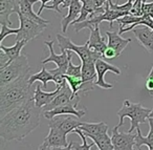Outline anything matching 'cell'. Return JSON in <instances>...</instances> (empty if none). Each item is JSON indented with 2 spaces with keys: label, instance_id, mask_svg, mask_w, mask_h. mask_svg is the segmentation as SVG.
Here are the masks:
<instances>
[{
  "label": "cell",
  "instance_id": "cell-1",
  "mask_svg": "<svg viewBox=\"0 0 153 150\" xmlns=\"http://www.w3.org/2000/svg\"><path fill=\"white\" fill-rule=\"evenodd\" d=\"M42 109L34 99L7 112L0 120V137L5 141H22L40 124Z\"/></svg>",
  "mask_w": 153,
  "mask_h": 150
},
{
  "label": "cell",
  "instance_id": "cell-5",
  "mask_svg": "<svg viewBox=\"0 0 153 150\" xmlns=\"http://www.w3.org/2000/svg\"><path fill=\"white\" fill-rule=\"evenodd\" d=\"M57 40H58V46L63 51H71L72 53H76L81 59V62H97L99 59L103 58V55L97 53L89 49L88 42H86L83 45H76L68 37H65L63 35L57 34Z\"/></svg>",
  "mask_w": 153,
  "mask_h": 150
},
{
  "label": "cell",
  "instance_id": "cell-36",
  "mask_svg": "<svg viewBox=\"0 0 153 150\" xmlns=\"http://www.w3.org/2000/svg\"><path fill=\"white\" fill-rule=\"evenodd\" d=\"M142 15H150L153 16V2L148 3L145 1L143 3V7H142Z\"/></svg>",
  "mask_w": 153,
  "mask_h": 150
},
{
  "label": "cell",
  "instance_id": "cell-39",
  "mask_svg": "<svg viewBox=\"0 0 153 150\" xmlns=\"http://www.w3.org/2000/svg\"><path fill=\"white\" fill-rule=\"evenodd\" d=\"M72 145H74V142H69V144H68V146H66V147L48 148V150H72Z\"/></svg>",
  "mask_w": 153,
  "mask_h": 150
},
{
  "label": "cell",
  "instance_id": "cell-35",
  "mask_svg": "<svg viewBox=\"0 0 153 150\" xmlns=\"http://www.w3.org/2000/svg\"><path fill=\"white\" fill-rule=\"evenodd\" d=\"M119 57V54L117 53V51L113 49H111V47H107L106 51H104V54H103V58H105V59H109V60H112L114 59V58Z\"/></svg>",
  "mask_w": 153,
  "mask_h": 150
},
{
  "label": "cell",
  "instance_id": "cell-30",
  "mask_svg": "<svg viewBox=\"0 0 153 150\" xmlns=\"http://www.w3.org/2000/svg\"><path fill=\"white\" fill-rule=\"evenodd\" d=\"M66 75L67 76H76V77L82 76V63L79 64V65H74L72 63V57H70L67 70H66Z\"/></svg>",
  "mask_w": 153,
  "mask_h": 150
},
{
  "label": "cell",
  "instance_id": "cell-2",
  "mask_svg": "<svg viewBox=\"0 0 153 150\" xmlns=\"http://www.w3.org/2000/svg\"><path fill=\"white\" fill-rule=\"evenodd\" d=\"M30 75H27L0 87L1 118H3L11 110L27 102L28 100L34 99L35 90L33 88V85L30 84Z\"/></svg>",
  "mask_w": 153,
  "mask_h": 150
},
{
  "label": "cell",
  "instance_id": "cell-15",
  "mask_svg": "<svg viewBox=\"0 0 153 150\" xmlns=\"http://www.w3.org/2000/svg\"><path fill=\"white\" fill-rule=\"evenodd\" d=\"M61 89L62 87H56V89L53 91H44L41 88V85L38 84L36 89H35V95H34V101L36 103V105L40 108H43L44 106L48 105L59 95Z\"/></svg>",
  "mask_w": 153,
  "mask_h": 150
},
{
  "label": "cell",
  "instance_id": "cell-21",
  "mask_svg": "<svg viewBox=\"0 0 153 150\" xmlns=\"http://www.w3.org/2000/svg\"><path fill=\"white\" fill-rule=\"evenodd\" d=\"M149 133L147 137H144L142 134L140 127L136 128V137H135V146L137 147V149L142 148V146H147L148 148H153V119L149 118Z\"/></svg>",
  "mask_w": 153,
  "mask_h": 150
},
{
  "label": "cell",
  "instance_id": "cell-12",
  "mask_svg": "<svg viewBox=\"0 0 153 150\" xmlns=\"http://www.w3.org/2000/svg\"><path fill=\"white\" fill-rule=\"evenodd\" d=\"M43 114H44V116L47 120H51V119L55 118V116H62V114H72V116H76L79 119H81L86 114V109L85 108L78 109L76 104L69 103L63 106H59L57 108H53V109L48 110V111H43Z\"/></svg>",
  "mask_w": 153,
  "mask_h": 150
},
{
  "label": "cell",
  "instance_id": "cell-28",
  "mask_svg": "<svg viewBox=\"0 0 153 150\" xmlns=\"http://www.w3.org/2000/svg\"><path fill=\"white\" fill-rule=\"evenodd\" d=\"M144 19V15L143 16H135L132 15V14H129V15H126L124 17H121L117 20V22L120 24V31L124 30L127 26L131 25L133 23H137V22L142 21Z\"/></svg>",
  "mask_w": 153,
  "mask_h": 150
},
{
  "label": "cell",
  "instance_id": "cell-18",
  "mask_svg": "<svg viewBox=\"0 0 153 150\" xmlns=\"http://www.w3.org/2000/svg\"><path fill=\"white\" fill-rule=\"evenodd\" d=\"M87 42H88V45H89L90 49L101 54V55H103L104 51H106V49L108 47V44H107L106 40L101 36L100 26L94 28V30L90 31V36Z\"/></svg>",
  "mask_w": 153,
  "mask_h": 150
},
{
  "label": "cell",
  "instance_id": "cell-11",
  "mask_svg": "<svg viewBox=\"0 0 153 150\" xmlns=\"http://www.w3.org/2000/svg\"><path fill=\"white\" fill-rule=\"evenodd\" d=\"M79 102H80V96L79 97H74L70 87L68 86V84H66L62 87L60 93L53 99V101L51 102L48 105L44 106V107L42 108V110L43 111H48V110H51V109H53V108H57V107H59V106H63L69 103H74L78 106Z\"/></svg>",
  "mask_w": 153,
  "mask_h": 150
},
{
  "label": "cell",
  "instance_id": "cell-31",
  "mask_svg": "<svg viewBox=\"0 0 153 150\" xmlns=\"http://www.w3.org/2000/svg\"><path fill=\"white\" fill-rule=\"evenodd\" d=\"M20 28H12L7 26V24H1V33H0V42L2 43L5 37L10 35H17L19 33Z\"/></svg>",
  "mask_w": 153,
  "mask_h": 150
},
{
  "label": "cell",
  "instance_id": "cell-44",
  "mask_svg": "<svg viewBox=\"0 0 153 150\" xmlns=\"http://www.w3.org/2000/svg\"><path fill=\"white\" fill-rule=\"evenodd\" d=\"M151 17H152V18H153V16H151Z\"/></svg>",
  "mask_w": 153,
  "mask_h": 150
},
{
  "label": "cell",
  "instance_id": "cell-38",
  "mask_svg": "<svg viewBox=\"0 0 153 150\" xmlns=\"http://www.w3.org/2000/svg\"><path fill=\"white\" fill-rule=\"evenodd\" d=\"M38 1H41V7H40V9H39V11H38V15L40 16L41 15V13H42V11L45 9V7L47 5V2H49L51 0H32V3L33 4H35L36 2H38Z\"/></svg>",
  "mask_w": 153,
  "mask_h": 150
},
{
  "label": "cell",
  "instance_id": "cell-34",
  "mask_svg": "<svg viewBox=\"0 0 153 150\" xmlns=\"http://www.w3.org/2000/svg\"><path fill=\"white\" fill-rule=\"evenodd\" d=\"M64 1H65V0H53V3H51V5L47 4L46 7H45V9L53 10V11L57 12V13L62 14V11H61V9H60V7L63 5Z\"/></svg>",
  "mask_w": 153,
  "mask_h": 150
},
{
  "label": "cell",
  "instance_id": "cell-29",
  "mask_svg": "<svg viewBox=\"0 0 153 150\" xmlns=\"http://www.w3.org/2000/svg\"><path fill=\"white\" fill-rule=\"evenodd\" d=\"M74 133H76V134H79V137H81L82 140V144L81 145H72V150H90V148L92 147L94 145H96L94 143H90V144H87V141H86V135L84 134V132L81 130L80 128H76L74 130Z\"/></svg>",
  "mask_w": 153,
  "mask_h": 150
},
{
  "label": "cell",
  "instance_id": "cell-14",
  "mask_svg": "<svg viewBox=\"0 0 153 150\" xmlns=\"http://www.w3.org/2000/svg\"><path fill=\"white\" fill-rule=\"evenodd\" d=\"M133 34L137 39L138 43L148 51V53L153 54V28L143 25V28H134Z\"/></svg>",
  "mask_w": 153,
  "mask_h": 150
},
{
  "label": "cell",
  "instance_id": "cell-3",
  "mask_svg": "<svg viewBox=\"0 0 153 150\" xmlns=\"http://www.w3.org/2000/svg\"><path fill=\"white\" fill-rule=\"evenodd\" d=\"M151 108L143 107L140 103H132L129 100H124L122 108L117 112L120 118V122L117 125V128L120 129L124 125V119H130V128L128 132H133L134 129L138 128V125L144 124L149 120V116L151 113Z\"/></svg>",
  "mask_w": 153,
  "mask_h": 150
},
{
  "label": "cell",
  "instance_id": "cell-9",
  "mask_svg": "<svg viewBox=\"0 0 153 150\" xmlns=\"http://www.w3.org/2000/svg\"><path fill=\"white\" fill-rule=\"evenodd\" d=\"M135 137L134 132H120L117 127L112 129L111 141L113 144V150H135Z\"/></svg>",
  "mask_w": 153,
  "mask_h": 150
},
{
  "label": "cell",
  "instance_id": "cell-41",
  "mask_svg": "<svg viewBox=\"0 0 153 150\" xmlns=\"http://www.w3.org/2000/svg\"><path fill=\"white\" fill-rule=\"evenodd\" d=\"M38 150H48V146H47L45 143H42L40 146H39Z\"/></svg>",
  "mask_w": 153,
  "mask_h": 150
},
{
  "label": "cell",
  "instance_id": "cell-6",
  "mask_svg": "<svg viewBox=\"0 0 153 150\" xmlns=\"http://www.w3.org/2000/svg\"><path fill=\"white\" fill-rule=\"evenodd\" d=\"M17 15L19 17L20 21V31L17 34V36H16V41L25 40L28 42V41L37 38L39 35L42 34L45 28H46V26L48 25V24L40 23V22L35 21V20L30 19V18L25 17L20 12Z\"/></svg>",
  "mask_w": 153,
  "mask_h": 150
},
{
  "label": "cell",
  "instance_id": "cell-26",
  "mask_svg": "<svg viewBox=\"0 0 153 150\" xmlns=\"http://www.w3.org/2000/svg\"><path fill=\"white\" fill-rule=\"evenodd\" d=\"M53 80H55V78H53V75L51 74L49 70H47L45 67H42V69H41L39 72L34 74V75H33V74L30 75V84L33 85L35 82H37V81H40V82L43 84V88H46L48 81H53Z\"/></svg>",
  "mask_w": 153,
  "mask_h": 150
},
{
  "label": "cell",
  "instance_id": "cell-7",
  "mask_svg": "<svg viewBox=\"0 0 153 150\" xmlns=\"http://www.w3.org/2000/svg\"><path fill=\"white\" fill-rule=\"evenodd\" d=\"M80 119L72 114H62V116H57L55 118L51 119L48 123L49 127H55L59 129L65 134H68L70 132H74V129L79 128L82 125Z\"/></svg>",
  "mask_w": 153,
  "mask_h": 150
},
{
  "label": "cell",
  "instance_id": "cell-27",
  "mask_svg": "<svg viewBox=\"0 0 153 150\" xmlns=\"http://www.w3.org/2000/svg\"><path fill=\"white\" fill-rule=\"evenodd\" d=\"M65 78L68 86L71 89L74 97H79V93L82 90V87H83L84 84L82 76L76 77V76H67V75H65Z\"/></svg>",
  "mask_w": 153,
  "mask_h": 150
},
{
  "label": "cell",
  "instance_id": "cell-13",
  "mask_svg": "<svg viewBox=\"0 0 153 150\" xmlns=\"http://www.w3.org/2000/svg\"><path fill=\"white\" fill-rule=\"evenodd\" d=\"M20 12L19 0H0V23L12 25L10 16Z\"/></svg>",
  "mask_w": 153,
  "mask_h": 150
},
{
  "label": "cell",
  "instance_id": "cell-10",
  "mask_svg": "<svg viewBox=\"0 0 153 150\" xmlns=\"http://www.w3.org/2000/svg\"><path fill=\"white\" fill-rule=\"evenodd\" d=\"M96 68H97V74H98V78H97L94 84L97 86L101 87V88L104 89H111L113 87V84L111 83H107L105 81V74L107 72H112L115 75H121V70L119 67L112 65V64H109L108 62L104 61V60L101 58L98 61L96 62Z\"/></svg>",
  "mask_w": 153,
  "mask_h": 150
},
{
  "label": "cell",
  "instance_id": "cell-37",
  "mask_svg": "<svg viewBox=\"0 0 153 150\" xmlns=\"http://www.w3.org/2000/svg\"><path fill=\"white\" fill-rule=\"evenodd\" d=\"M10 63H11V62H10L9 57L5 55V53L2 51V49H0V69L5 67V66Z\"/></svg>",
  "mask_w": 153,
  "mask_h": 150
},
{
  "label": "cell",
  "instance_id": "cell-19",
  "mask_svg": "<svg viewBox=\"0 0 153 150\" xmlns=\"http://www.w3.org/2000/svg\"><path fill=\"white\" fill-rule=\"evenodd\" d=\"M106 36L108 38L107 41V44L109 47L115 49L117 53L119 54V56L122 54V51L127 47V45L131 42V39H124L121 37L120 33L117 32H111V31H107L106 32Z\"/></svg>",
  "mask_w": 153,
  "mask_h": 150
},
{
  "label": "cell",
  "instance_id": "cell-16",
  "mask_svg": "<svg viewBox=\"0 0 153 150\" xmlns=\"http://www.w3.org/2000/svg\"><path fill=\"white\" fill-rule=\"evenodd\" d=\"M65 133L60 131L59 129L55 127H49V132L47 137L44 139L43 143H45L48 148H56V147H66L68 146L67 139H66Z\"/></svg>",
  "mask_w": 153,
  "mask_h": 150
},
{
  "label": "cell",
  "instance_id": "cell-20",
  "mask_svg": "<svg viewBox=\"0 0 153 150\" xmlns=\"http://www.w3.org/2000/svg\"><path fill=\"white\" fill-rule=\"evenodd\" d=\"M19 7H20V13L25 16V17L30 18V19L35 20V21L40 22V23L49 24L48 20L43 19L41 16H39L38 14H36L33 11L32 0H19Z\"/></svg>",
  "mask_w": 153,
  "mask_h": 150
},
{
  "label": "cell",
  "instance_id": "cell-32",
  "mask_svg": "<svg viewBox=\"0 0 153 150\" xmlns=\"http://www.w3.org/2000/svg\"><path fill=\"white\" fill-rule=\"evenodd\" d=\"M147 1V0H134L133 2V7H132L131 14L135 16H143L142 15V7L143 3Z\"/></svg>",
  "mask_w": 153,
  "mask_h": 150
},
{
  "label": "cell",
  "instance_id": "cell-43",
  "mask_svg": "<svg viewBox=\"0 0 153 150\" xmlns=\"http://www.w3.org/2000/svg\"><path fill=\"white\" fill-rule=\"evenodd\" d=\"M137 150H142V148H140V149H137ZM149 150H153V148H149Z\"/></svg>",
  "mask_w": 153,
  "mask_h": 150
},
{
  "label": "cell",
  "instance_id": "cell-42",
  "mask_svg": "<svg viewBox=\"0 0 153 150\" xmlns=\"http://www.w3.org/2000/svg\"><path fill=\"white\" fill-rule=\"evenodd\" d=\"M149 118L153 119V108H152V110H151V113H150V116H149Z\"/></svg>",
  "mask_w": 153,
  "mask_h": 150
},
{
  "label": "cell",
  "instance_id": "cell-17",
  "mask_svg": "<svg viewBox=\"0 0 153 150\" xmlns=\"http://www.w3.org/2000/svg\"><path fill=\"white\" fill-rule=\"evenodd\" d=\"M82 7H83V3H82L81 0H74V1H72V3L69 5V7H68V14L61 21L62 32L66 33L68 25H69L70 23H74V22L80 17L81 12H82Z\"/></svg>",
  "mask_w": 153,
  "mask_h": 150
},
{
  "label": "cell",
  "instance_id": "cell-8",
  "mask_svg": "<svg viewBox=\"0 0 153 150\" xmlns=\"http://www.w3.org/2000/svg\"><path fill=\"white\" fill-rule=\"evenodd\" d=\"M45 45L49 49V56L45 59H43L42 64H46L48 62H53L57 65V68H59L61 72H63L66 75V70L68 67L70 57H72L71 51H63L61 55H57L53 51V41H45Z\"/></svg>",
  "mask_w": 153,
  "mask_h": 150
},
{
  "label": "cell",
  "instance_id": "cell-23",
  "mask_svg": "<svg viewBox=\"0 0 153 150\" xmlns=\"http://www.w3.org/2000/svg\"><path fill=\"white\" fill-rule=\"evenodd\" d=\"M27 44V41L25 40H21V41H16L15 44L13 46H4L3 44L0 45V49H2L3 51L5 53V55L9 57L10 62L14 61L17 58H19L21 56V51L25 45Z\"/></svg>",
  "mask_w": 153,
  "mask_h": 150
},
{
  "label": "cell",
  "instance_id": "cell-40",
  "mask_svg": "<svg viewBox=\"0 0 153 150\" xmlns=\"http://www.w3.org/2000/svg\"><path fill=\"white\" fill-rule=\"evenodd\" d=\"M94 3V7H97V9H100V7H103V5L106 4V2L108 1V0H92Z\"/></svg>",
  "mask_w": 153,
  "mask_h": 150
},
{
  "label": "cell",
  "instance_id": "cell-4",
  "mask_svg": "<svg viewBox=\"0 0 153 150\" xmlns=\"http://www.w3.org/2000/svg\"><path fill=\"white\" fill-rule=\"evenodd\" d=\"M30 72L32 69L28 64L27 56L21 55L19 58L7 64L5 67L0 69V87L4 86L22 77L32 75Z\"/></svg>",
  "mask_w": 153,
  "mask_h": 150
},
{
  "label": "cell",
  "instance_id": "cell-25",
  "mask_svg": "<svg viewBox=\"0 0 153 150\" xmlns=\"http://www.w3.org/2000/svg\"><path fill=\"white\" fill-rule=\"evenodd\" d=\"M82 78L84 82H96L98 78L96 62H84L82 63Z\"/></svg>",
  "mask_w": 153,
  "mask_h": 150
},
{
  "label": "cell",
  "instance_id": "cell-33",
  "mask_svg": "<svg viewBox=\"0 0 153 150\" xmlns=\"http://www.w3.org/2000/svg\"><path fill=\"white\" fill-rule=\"evenodd\" d=\"M146 88L149 93V96L153 98V65L146 79Z\"/></svg>",
  "mask_w": 153,
  "mask_h": 150
},
{
  "label": "cell",
  "instance_id": "cell-22",
  "mask_svg": "<svg viewBox=\"0 0 153 150\" xmlns=\"http://www.w3.org/2000/svg\"><path fill=\"white\" fill-rule=\"evenodd\" d=\"M79 128L81 129L85 134H90V135L103 134V133H107V131H108V126H107V124L104 122H99V123L83 122Z\"/></svg>",
  "mask_w": 153,
  "mask_h": 150
},
{
  "label": "cell",
  "instance_id": "cell-24",
  "mask_svg": "<svg viewBox=\"0 0 153 150\" xmlns=\"http://www.w3.org/2000/svg\"><path fill=\"white\" fill-rule=\"evenodd\" d=\"M85 135L87 137H90L92 140V142H94V144L98 146L99 150H113L112 141H111V137L108 135V133H103V134H99V135H90V134H85Z\"/></svg>",
  "mask_w": 153,
  "mask_h": 150
}]
</instances>
